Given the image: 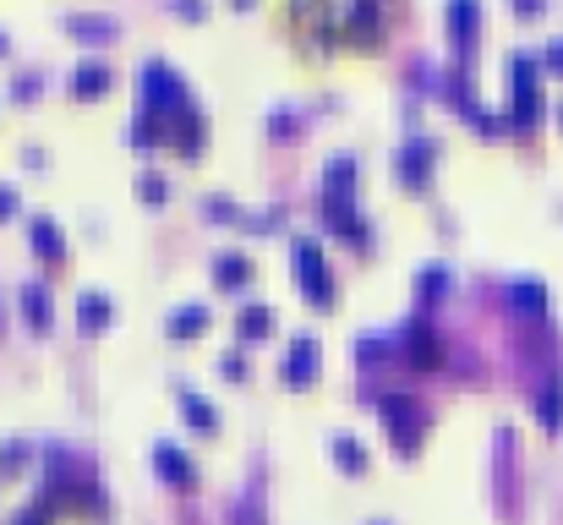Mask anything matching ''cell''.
Returning <instances> with one entry per match:
<instances>
[{
	"instance_id": "d6986e66",
	"label": "cell",
	"mask_w": 563,
	"mask_h": 525,
	"mask_svg": "<svg viewBox=\"0 0 563 525\" xmlns=\"http://www.w3.org/2000/svg\"><path fill=\"white\" fill-rule=\"evenodd\" d=\"M33 252H39V258H50V263L66 258V236H61V225H55V219H33Z\"/></svg>"
},
{
	"instance_id": "30bf717a",
	"label": "cell",
	"mask_w": 563,
	"mask_h": 525,
	"mask_svg": "<svg viewBox=\"0 0 563 525\" xmlns=\"http://www.w3.org/2000/svg\"><path fill=\"white\" fill-rule=\"evenodd\" d=\"M400 345H410V361H421V367H438L443 350H438V334L427 329V318H410L400 329Z\"/></svg>"
},
{
	"instance_id": "5b68a950",
	"label": "cell",
	"mask_w": 563,
	"mask_h": 525,
	"mask_svg": "<svg viewBox=\"0 0 563 525\" xmlns=\"http://www.w3.org/2000/svg\"><path fill=\"white\" fill-rule=\"evenodd\" d=\"M383 422H389V433H394V449H416L427 416H421V405L405 400V394H383Z\"/></svg>"
},
{
	"instance_id": "3957f363",
	"label": "cell",
	"mask_w": 563,
	"mask_h": 525,
	"mask_svg": "<svg viewBox=\"0 0 563 525\" xmlns=\"http://www.w3.org/2000/svg\"><path fill=\"white\" fill-rule=\"evenodd\" d=\"M290 263H296V285L307 290L318 307H328V301H334V274H328V258H323L318 241L296 236V241H290Z\"/></svg>"
},
{
	"instance_id": "603a6c76",
	"label": "cell",
	"mask_w": 563,
	"mask_h": 525,
	"mask_svg": "<svg viewBox=\"0 0 563 525\" xmlns=\"http://www.w3.org/2000/svg\"><path fill=\"white\" fill-rule=\"evenodd\" d=\"M334 460L345 465V471H367V449H361V438L334 433Z\"/></svg>"
},
{
	"instance_id": "1f68e13d",
	"label": "cell",
	"mask_w": 563,
	"mask_h": 525,
	"mask_svg": "<svg viewBox=\"0 0 563 525\" xmlns=\"http://www.w3.org/2000/svg\"><path fill=\"white\" fill-rule=\"evenodd\" d=\"M0 50H6V33H0Z\"/></svg>"
},
{
	"instance_id": "6da1fadb",
	"label": "cell",
	"mask_w": 563,
	"mask_h": 525,
	"mask_svg": "<svg viewBox=\"0 0 563 525\" xmlns=\"http://www.w3.org/2000/svg\"><path fill=\"white\" fill-rule=\"evenodd\" d=\"M192 104V93H186V77L175 72V66L164 61H148L143 66V115H154V121H170L175 110H186Z\"/></svg>"
},
{
	"instance_id": "ac0fdd59",
	"label": "cell",
	"mask_w": 563,
	"mask_h": 525,
	"mask_svg": "<svg viewBox=\"0 0 563 525\" xmlns=\"http://www.w3.org/2000/svg\"><path fill=\"white\" fill-rule=\"evenodd\" d=\"M72 88L82 93V99H93V93H104L110 88V61H77V72H72Z\"/></svg>"
},
{
	"instance_id": "484cf974",
	"label": "cell",
	"mask_w": 563,
	"mask_h": 525,
	"mask_svg": "<svg viewBox=\"0 0 563 525\" xmlns=\"http://www.w3.org/2000/svg\"><path fill=\"white\" fill-rule=\"evenodd\" d=\"M11 525H50V504H33V509H22Z\"/></svg>"
},
{
	"instance_id": "ffe728a7",
	"label": "cell",
	"mask_w": 563,
	"mask_h": 525,
	"mask_svg": "<svg viewBox=\"0 0 563 525\" xmlns=\"http://www.w3.org/2000/svg\"><path fill=\"white\" fill-rule=\"evenodd\" d=\"M22 312H28L33 329H50V290H44V279H28V285H22Z\"/></svg>"
},
{
	"instance_id": "7402d4cb",
	"label": "cell",
	"mask_w": 563,
	"mask_h": 525,
	"mask_svg": "<svg viewBox=\"0 0 563 525\" xmlns=\"http://www.w3.org/2000/svg\"><path fill=\"white\" fill-rule=\"evenodd\" d=\"M181 411H186V422H192V427H203V433H214V427H219L214 405H208L197 389H181Z\"/></svg>"
},
{
	"instance_id": "d4e9b609",
	"label": "cell",
	"mask_w": 563,
	"mask_h": 525,
	"mask_svg": "<svg viewBox=\"0 0 563 525\" xmlns=\"http://www.w3.org/2000/svg\"><path fill=\"white\" fill-rule=\"evenodd\" d=\"M438 290H449V268H443V263H427V268L416 274V296H421V301H432Z\"/></svg>"
},
{
	"instance_id": "83f0119b",
	"label": "cell",
	"mask_w": 563,
	"mask_h": 525,
	"mask_svg": "<svg viewBox=\"0 0 563 525\" xmlns=\"http://www.w3.org/2000/svg\"><path fill=\"white\" fill-rule=\"evenodd\" d=\"M143 197H148V203H159V197H164V175H159V170L143 175Z\"/></svg>"
},
{
	"instance_id": "836d02e7",
	"label": "cell",
	"mask_w": 563,
	"mask_h": 525,
	"mask_svg": "<svg viewBox=\"0 0 563 525\" xmlns=\"http://www.w3.org/2000/svg\"><path fill=\"white\" fill-rule=\"evenodd\" d=\"M558 115H563V104H558Z\"/></svg>"
},
{
	"instance_id": "4dcf8cb0",
	"label": "cell",
	"mask_w": 563,
	"mask_h": 525,
	"mask_svg": "<svg viewBox=\"0 0 563 525\" xmlns=\"http://www.w3.org/2000/svg\"><path fill=\"white\" fill-rule=\"evenodd\" d=\"M514 6H520V11H542V0H514Z\"/></svg>"
},
{
	"instance_id": "d6a6232c",
	"label": "cell",
	"mask_w": 563,
	"mask_h": 525,
	"mask_svg": "<svg viewBox=\"0 0 563 525\" xmlns=\"http://www.w3.org/2000/svg\"><path fill=\"white\" fill-rule=\"evenodd\" d=\"M236 6H252V0H236Z\"/></svg>"
},
{
	"instance_id": "e0dca14e",
	"label": "cell",
	"mask_w": 563,
	"mask_h": 525,
	"mask_svg": "<svg viewBox=\"0 0 563 525\" xmlns=\"http://www.w3.org/2000/svg\"><path fill=\"white\" fill-rule=\"evenodd\" d=\"M246 279H252V258H246V252H219L214 258V285L236 290V285H246Z\"/></svg>"
},
{
	"instance_id": "4fadbf2b",
	"label": "cell",
	"mask_w": 563,
	"mask_h": 525,
	"mask_svg": "<svg viewBox=\"0 0 563 525\" xmlns=\"http://www.w3.org/2000/svg\"><path fill=\"white\" fill-rule=\"evenodd\" d=\"M164 329H170L175 340H192V334L208 329V307H203V301H181V307L164 318Z\"/></svg>"
},
{
	"instance_id": "52a82bcc",
	"label": "cell",
	"mask_w": 563,
	"mask_h": 525,
	"mask_svg": "<svg viewBox=\"0 0 563 525\" xmlns=\"http://www.w3.org/2000/svg\"><path fill=\"white\" fill-rule=\"evenodd\" d=\"M318 367H323V345L312 340V334H296V340H290V356H285V383H312L318 378Z\"/></svg>"
},
{
	"instance_id": "8fae6325",
	"label": "cell",
	"mask_w": 563,
	"mask_h": 525,
	"mask_svg": "<svg viewBox=\"0 0 563 525\" xmlns=\"http://www.w3.org/2000/svg\"><path fill=\"white\" fill-rule=\"evenodd\" d=\"M356 175H361L356 154H334L323 165V197H350V192H356Z\"/></svg>"
},
{
	"instance_id": "7c38bea8",
	"label": "cell",
	"mask_w": 563,
	"mask_h": 525,
	"mask_svg": "<svg viewBox=\"0 0 563 525\" xmlns=\"http://www.w3.org/2000/svg\"><path fill=\"white\" fill-rule=\"evenodd\" d=\"M170 143L181 148V154H197V148H203V115H197V104H186V110L170 115Z\"/></svg>"
},
{
	"instance_id": "277c9868",
	"label": "cell",
	"mask_w": 563,
	"mask_h": 525,
	"mask_svg": "<svg viewBox=\"0 0 563 525\" xmlns=\"http://www.w3.org/2000/svg\"><path fill=\"white\" fill-rule=\"evenodd\" d=\"M432 159H438V137L416 132V137H405V143L394 148V175H400L405 186H427Z\"/></svg>"
},
{
	"instance_id": "4316f807",
	"label": "cell",
	"mask_w": 563,
	"mask_h": 525,
	"mask_svg": "<svg viewBox=\"0 0 563 525\" xmlns=\"http://www.w3.org/2000/svg\"><path fill=\"white\" fill-rule=\"evenodd\" d=\"M542 66H547V72H558V77H563V39H547V55H542Z\"/></svg>"
},
{
	"instance_id": "5bb4252c",
	"label": "cell",
	"mask_w": 563,
	"mask_h": 525,
	"mask_svg": "<svg viewBox=\"0 0 563 525\" xmlns=\"http://www.w3.org/2000/svg\"><path fill=\"white\" fill-rule=\"evenodd\" d=\"M236 334L241 340H263V334H274V307L268 301H246L236 312Z\"/></svg>"
},
{
	"instance_id": "9c48e42d",
	"label": "cell",
	"mask_w": 563,
	"mask_h": 525,
	"mask_svg": "<svg viewBox=\"0 0 563 525\" xmlns=\"http://www.w3.org/2000/svg\"><path fill=\"white\" fill-rule=\"evenodd\" d=\"M154 465H159V476H164L170 487H197V465H192V454L175 449V443H159V449H154Z\"/></svg>"
},
{
	"instance_id": "8992f818",
	"label": "cell",
	"mask_w": 563,
	"mask_h": 525,
	"mask_svg": "<svg viewBox=\"0 0 563 525\" xmlns=\"http://www.w3.org/2000/svg\"><path fill=\"white\" fill-rule=\"evenodd\" d=\"M443 28H449L454 50L465 55L482 33V0H443Z\"/></svg>"
},
{
	"instance_id": "f546056e",
	"label": "cell",
	"mask_w": 563,
	"mask_h": 525,
	"mask_svg": "<svg viewBox=\"0 0 563 525\" xmlns=\"http://www.w3.org/2000/svg\"><path fill=\"white\" fill-rule=\"evenodd\" d=\"M11 208H17V186H0V219H6Z\"/></svg>"
},
{
	"instance_id": "f1b7e54d",
	"label": "cell",
	"mask_w": 563,
	"mask_h": 525,
	"mask_svg": "<svg viewBox=\"0 0 563 525\" xmlns=\"http://www.w3.org/2000/svg\"><path fill=\"white\" fill-rule=\"evenodd\" d=\"M219 372H230V378H241V372H246V361H241V356H219Z\"/></svg>"
},
{
	"instance_id": "44dd1931",
	"label": "cell",
	"mask_w": 563,
	"mask_h": 525,
	"mask_svg": "<svg viewBox=\"0 0 563 525\" xmlns=\"http://www.w3.org/2000/svg\"><path fill=\"white\" fill-rule=\"evenodd\" d=\"M77 323L82 329H104V323H110V296H104V290H82V301H77Z\"/></svg>"
},
{
	"instance_id": "9a60e30c",
	"label": "cell",
	"mask_w": 563,
	"mask_h": 525,
	"mask_svg": "<svg viewBox=\"0 0 563 525\" xmlns=\"http://www.w3.org/2000/svg\"><path fill=\"white\" fill-rule=\"evenodd\" d=\"M509 301H514V312H525V318H542L547 312V285L542 279H514Z\"/></svg>"
},
{
	"instance_id": "7a4b0ae2",
	"label": "cell",
	"mask_w": 563,
	"mask_h": 525,
	"mask_svg": "<svg viewBox=\"0 0 563 525\" xmlns=\"http://www.w3.org/2000/svg\"><path fill=\"white\" fill-rule=\"evenodd\" d=\"M509 93H514L509 121L531 126L536 115H542V61H531V55H509Z\"/></svg>"
},
{
	"instance_id": "cb8c5ba5",
	"label": "cell",
	"mask_w": 563,
	"mask_h": 525,
	"mask_svg": "<svg viewBox=\"0 0 563 525\" xmlns=\"http://www.w3.org/2000/svg\"><path fill=\"white\" fill-rule=\"evenodd\" d=\"M66 28L82 33V39H110V33H115V17H88V11H77V17H66Z\"/></svg>"
},
{
	"instance_id": "ba28073f",
	"label": "cell",
	"mask_w": 563,
	"mask_h": 525,
	"mask_svg": "<svg viewBox=\"0 0 563 525\" xmlns=\"http://www.w3.org/2000/svg\"><path fill=\"white\" fill-rule=\"evenodd\" d=\"M323 214H328V225H334V230H339V236H345V241H361V247H367V241H372L367 219L356 214V203H350V197H323Z\"/></svg>"
},
{
	"instance_id": "2e32d148",
	"label": "cell",
	"mask_w": 563,
	"mask_h": 525,
	"mask_svg": "<svg viewBox=\"0 0 563 525\" xmlns=\"http://www.w3.org/2000/svg\"><path fill=\"white\" fill-rule=\"evenodd\" d=\"M536 416H542V427H563V372L536 389Z\"/></svg>"
}]
</instances>
